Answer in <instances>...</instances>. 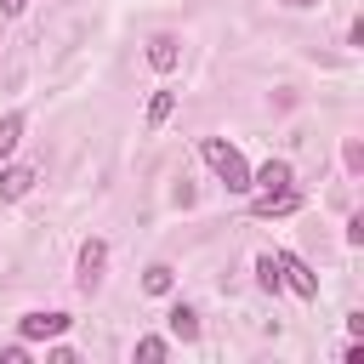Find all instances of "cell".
I'll list each match as a JSON object with an SVG mask.
<instances>
[{
    "label": "cell",
    "instance_id": "52a82bcc",
    "mask_svg": "<svg viewBox=\"0 0 364 364\" xmlns=\"http://www.w3.org/2000/svg\"><path fill=\"white\" fill-rule=\"evenodd\" d=\"M165 324H171V336H176V341H193V336H199V313H193V307H182V301L165 313Z\"/></svg>",
    "mask_w": 364,
    "mask_h": 364
},
{
    "label": "cell",
    "instance_id": "3957f363",
    "mask_svg": "<svg viewBox=\"0 0 364 364\" xmlns=\"http://www.w3.org/2000/svg\"><path fill=\"white\" fill-rule=\"evenodd\" d=\"M273 262H279V273L290 279V290H296V296H318V273H307V262H301V256H290V250H279Z\"/></svg>",
    "mask_w": 364,
    "mask_h": 364
},
{
    "label": "cell",
    "instance_id": "5bb4252c",
    "mask_svg": "<svg viewBox=\"0 0 364 364\" xmlns=\"http://www.w3.org/2000/svg\"><path fill=\"white\" fill-rule=\"evenodd\" d=\"M256 279H262V290H279V284H284V273H279V262H273V256H262V262H256Z\"/></svg>",
    "mask_w": 364,
    "mask_h": 364
},
{
    "label": "cell",
    "instance_id": "30bf717a",
    "mask_svg": "<svg viewBox=\"0 0 364 364\" xmlns=\"http://www.w3.org/2000/svg\"><path fill=\"white\" fill-rule=\"evenodd\" d=\"M171 279H176V273H171L165 262H154V267L142 273V290H148V296H165V290H171Z\"/></svg>",
    "mask_w": 364,
    "mask_h": 364
},
{
    "label": "cell",
    "instance_id": "6da1fadb",
    "mask_svg": "<svg viewBox=\"0 0 364 364\" xmlns=\"http://www.w3.org/2000/svg\"><path fill=\"white\" fill-rule=\"evenodd\" d=\"M199 159L233 188V193H250V165H245V154L233 148V142H222V136H205L199 142Z\"/></svg>",
    "mask_w": 364,
    "mask_h": 364
},
{
    "label": "cell",
    "instance_id": "7a4b0ae2",
    "mask_svg": "<svg viewBox=\"0 0 364 364\" xmlns=\"http://www.w3.org/2000/svg\"><path fill=\"white\" fill-rule=\"evenodd\" d=\"M68 313H23L17 318V330H23V341H51V336H68Z\"/></svg>",
    "mask_w": 364,
    "mask_h": 364
},
{
    "label": "cell",
    "instance_id": "8fae6325",
    "mask_svg": "<svg viewBox=\"0 0 364 364\" xmlns=\"http://www.w3.org/2000/svg\"><path fill=\"white\" fill-rule=\"evenodd\" d=\"M17 142H23V114H6V119H0V159H6Z\"/></svg>",
    "mask_w": 364,
    "mask_h": 364
},
{
    "label": "cell",
    "instance_id": "7c38bea8",
    "mask_svg": "<svg viewBox=\"0 0 364 364\" xmlns=\"http://www.w3.org/2000/svg\"><path fill=\"white\" fill-rule=\"evenodd\" d=\"M171 108H176V91H154V102H148V125H165Z\"/></svg>",
    "mask_w": 364,
    "mask_h": 364
},
{
    "label": "cell",
    "instance_id": "9a60e30c",
    "mask_svg": "<svg viewBox=\"0 0 364 364\" xmlns=\"http://www.w3.org/2000/svg\"><path fill=\"white\" fill-rule=\"evenodd\" d=\"M23 6H28V0H0V11H6V17H17Z\"/></svg>",
    "mask_w": 364,
    "mask_h": 364
},
{
    "label": "cell",
    "instance_id": "277c9868",
    "mask_svg": "<svg viewBox=\"0 0 364 364\" xmlns=\"http://www.w3.org/2000/svg\"><path fill=\"white\" fill-rule=\"evenodd\" d=\"M296 205H301V199H296V188H267V193H256V205H250V210H256V216H290Z\"/></svg>",
    "mask_w": 364,
    "mask_h": 364
},
{
    "label": "cell",
    "instance_id": "ba28073f",
    "mask_svg": "<svg viewBox=\"0 0 364 364\" xmlns=\"http://www.w3.org/2000/svg\"><path fill=\"white\" fill-rule=\"evenodd\" d=\"M176 57H182V51H176V40H171V34H159V40H148V63H154L159 74H171V68H176Z\"/></svg>",
    "mask_w": 364,
    "mask_h": 364
},
{
    "label": "cell",
    "instance_id": "9c48e42d",
    "mask_svg": "<svg viewBox=\"0 0 364 364\" xmlns=\"http://www.w3.org/2000/svg\"><path fill=\"white\" fill-rule=\"evenodd\" d=\"M102 262H108V245H102V239H85V250H80V279H85V284H91V279H97V267H102Z\"/></svg>",
    "mask_w": 364,
    "mask_h": 364
},
{
    "label": "cell",
    "instance_id": "8992f818",
    "mask_svg": "<svg viewBox=\"0 0 364 364\" xmlns=\"http://www.w3.org/2000/svg\"><path fill=\"white\" fill-rule=\"evenodd\" d=\"M250 188H262V193L267 188H290V165L284 159H267L262 171H250Z\"/></svg>",
    "mask_w": 364,
    "mask_h": 364
},
{
    "label": "cell",
    "instance_id": "4fadbf2b",
    "mask_svg": "<svg viewBox=\"0 0 364 364\" xmlns=\"http://www.w3.org/2000/svg\"><path fill=\"white\" fill-rule=\"evenodd\" d=\"M165 353H171V347H165V336H142V341H136V358H142V364H159Z\"/></svg>",
    "mask_w": 364,
    "mask_h": 364
},
{
    "label": "cell",
    "instance_id": "2e32d148",
    "mask_svg": "<svg viewBox=\"0 0 364 364\" xmlns=\"http://www.w3.org/2000/svg\"><path fill=\"white\" fill-rule=\"evenodd\" d=\"M290 6H313V0H290Z\"/></svg>",
    "mask_w": 364,
    "mask_h": 364
},
{
    "label": "cell",
    "instance_id": "5b68a950",
    "mask_svg": "<svg viewBox=\"0 0 364 364\" xmlns=\"http://www.w3.org/2000/svg\"><path fill=\"white\" fill-rule=\"evenodd\" d=\"M28 188H34V171L28 165H6L0 171V199H23Z\"/></svg>",
    "mask_w": 364,
    "mask_h": 364
}]
</instances>
